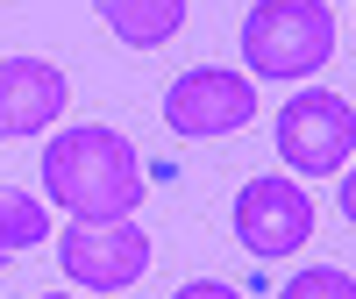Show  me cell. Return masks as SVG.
Listing matches in <instances>:
<instances>
[{
	"instance_id": "1",
	"label": "cell",
	"mask_w": 356,
	"mask_h": 299,
	"mask_svg": "<svg viewBox=\"0 0 356 299\" xmlns=\"http://www.w3.org/2000/svg\"><path fill=\"white\" fill-rule=\"evenodd\" d=\"M43 193L65 207L72 221H129L143 207V157H136L129 136H114L100 122H79L65 136H50Z\"/></svg>"
},
{
	"instance_id": "2",
	"label": "cell",
	"mask_w": 356,
	"mask_h": 299,
	"mask_svg": "<svg viewBox=\"0 0 356 299\" xmlns=\"http://www.w3.org/2000/svg\"><path fill=\"white\" fill-rule=\"evenodd\" d=\"M335 57L328 0H257L243 22V65L250 79H314Z\"/></svg>"
},
{
	"instance_id": "3",
	"label": "cell",
	"mask_w": 356,
	"mask_h": 299,
	"mask_svg": "<svg viewBox=\"0 0 356 299\" xmlns=\"http://www.w3.org/2000/svg\"><path fill=\"white\" fill-rule=\"evenodd\" d=\"M278 157L307 178H335L356 157V107L342 93H328V86L292 93L285 114H278Z\"/></svg>"
},
{
	"instance_id": "4",
	"label": "cell",
	"mask_w": 356,
	"mask_h": 299,
	"mask_svg": "<svg viewBox=\"0 0 356 299\" xmlns=\"http://www.w3.org/2000/svg\"><path fill=\"white\" fill-rule=\"evenodd\" d=\"M57 257H65V278H79L86 292H129L150 271V235L136 221H72L57 235Z\"/></svg>"
},
{
	"instance_id": "5",
	"label": "cell",
	"mask_w": 356,
	"mask_h": 299,
	"mask_svg": "<svg viewBox=\"0 0 356 299\" xmlns=\"http://www.w3.org/2000/svg\"><path fill=\"white\" fill-rule=\"evenodd\" d=\"M250 114H257V86H250V72H228V65H193L164 93L171 136H235Z\"/></svg>"
},
{
	"instance_id": "6",
	"label": "cell",
	"mask_w": 356,
	"mask_h": 299,
	"mask_svg": "<svg viewBox=\"0 0 356 299\" xmlns=\"http://www.w3.org/2000/svg\"><path fill=\"white\" fill-rule=\"evenodd\" d=\"M235 243H243L250 257H292L314 235V200L292 186L285 171H264L250 178L243 193H235Z\"/></svg>"
},
{
	"instance_id": "7",
	"label": "cell",
	"mask_w": 356,
	"mask_h": 299,
	"mask_svg": "<svg viewBox=\"0 0 356 299\" xmlns=\"http://www.w3.org/2000/svg\"><path fill=\"white\" fill-rule=\"evenodd\" d=\"M65 100L72 86L50 57H0V136H43Z\"/></svg>"
},
{
	"instance_id": "8",
	"label": "cell",
	"mask_w": 356,
	"mask_h": 299,
	"mask_svg": "<svg viewBox=\"0 0 356 299\" xmlns=\"http://www.w3.org/2000/svg\"><path fill=\"white\" fill-rule=\"evenodd\" d=\"M100 22H107L129 50H157V43L178 36L186 0H100Z\"/></svg>"
},
{
	"instance_id": "9",
	"label": "cell",
	"mask_w": 356,
	"mask_h": 299,
	"mask_svg": "<svg viewBox=\"0 0 356 299\" xmlns=\"http://www.w3.org/2000/svg\"><path fill=\"white\" fill-rule=\"evenodd\" d=\"M36 243H50V207L22 186H0V264H15Z\"/></svg>"
},
{
	"instance_id": "10",
	"label": "cell",
	"mask_w": 356,
	"mask_h": 299,
	"mask_svg": "<svg viewBox=\"0 0 356 299\" xmlns=\"http://www.w3.org/2000/svg\"><path fill=\"white\" fill-rule=\"evenodd\" d=\"M278 299H356V278L342 271V264H314V271L285 278V292H278Z\"/></svg>"
},
{
	"instance_id": "11",
	"label": "cell",
	"mask_w": 356,
	"mask_h": 299,
	"mask_svg": "<svg viewBox=\"0 0 356 299\" xmlns=\"http://www.w3.org/2000/svg\"><path fill=\"white\" fill-rule=\"evenodd\" d=\"M171 299H243V292H235L228 278H193V285H178Z\"/></svg>"
},
{
	"instance_id": "12",
	"label": "cell",
	"mask_w": 356,
	"mask_h": 299,
	"mask_svg": "<svg viewBox=\"0 0 356 299\" xmlns=\"http://www.w3.org/2000/svg\"><path fill=\"white\" fill-rule=\"evenodd\" d=\"M342 214H349V221H356V164H349V171H342Z\"/></svg>"
},
{
	"instance_id": "13",
	"label": "cell",
	"mask_w": 356,
	"mask_h": 299,
	"mask_svg": "<svg viewBox=\"0 0 356 299\" xmlns=\"http://www.w3.org/2000/svg\"><path fill=\"white\" fill-rule=\"evenodd\" d=\"M36 299H72V292H36Z\"/></svg>"
}]
</instances>
